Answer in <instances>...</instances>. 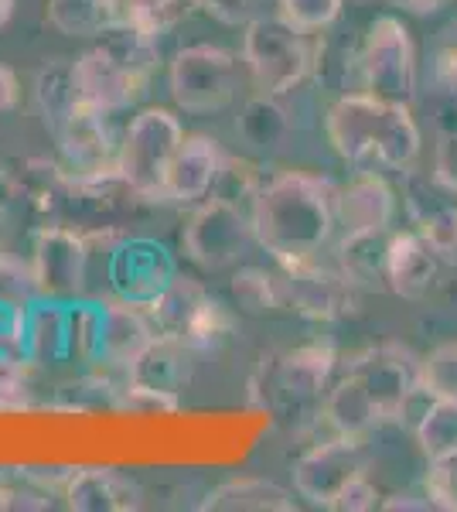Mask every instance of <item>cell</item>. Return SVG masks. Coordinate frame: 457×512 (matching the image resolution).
Here are the masks:
<instances>
[{
    "label": "cell",
    "instance_id": "2",
    "mask_svg": "<svg viewBox=\"0 0 457 512\" xmlns=\"http://www.w3.org/2000/svg\"><path fill=\"white\" fill-rule=\"evenodd\" d=\"M324 130L338 158L359 168L379 164V168L410 171L420 158V127L410 106L386 103L362 89L331 103Z\"/></svg>",
    "mask_w": 457,
    "mask_h": 512
},
{
    "label": "cell",
    "instance_id": "36",
    "mask_svg": "<svg viewBox=\"0 0 457 512\" xmlns=\"http://www.w3.org/2000/svg\"><path fill=\"white\" fill-rule=\"evenodd\" d=\"M31 373H35V366H31L24 355L0 352V410L28 407Z\"/></svg>",
    "mask_w": 457,
    "mask_h": 512
},
{
    "label": "cell",
    "instance_id": "28",
    "mask_svg": "<svg viewBox=\"0 0 457 512\" xmlns=\"http://www.w3.org/2000/svg\"><path fill=\"white\" fill-rule=\"evenodd\" d=\"M45 18L65 38H99L113 24V0H48Z\"/></svg>",
    "mask_w": 457,
    "mask_h": 512
},
{
    "label": "cell",
    "instance_id": "4",
    "mask_svg": "<svg viewBox=\"0 0 457 512\" xmlns=\"http://www.w3.org/2000/svg\"><path fill=\"white\" fill-rule=\"evenodd\" d=\"M243 62L249 79L263 96H287L311 76L318 62V45L290 21L260 14L243 28Z\"/></svg>",
    "mask_w": 457,
    "mask_h": 512
},
{
    "label": "cell",
    "instance_id": "16",
    "mask_svg": "<svg viewBox=\"0 0 457 512\" xmlns=\"http://www.w3.org/2000/svg\"><path fill=\"white\" fill-rule=\"evenodd\" d=\"M335 219L342 236L379 233L393 229L396 219V192L386 178L376 171H359L348 185L335 192Z\"/></svg>",
    "mask_w": 457,
    "mask_h": 512
},
{
    "label": "cell",
    "instance_id": "15",
    "mask_svg": "<svg viewBox=\"0 0 457 512\" xmlns=\"http://www.w3.org/2000/svg\"><path fill=\"white\" fill-rule=\"evenodd\" d=\"M365 472L362 441H348V437H324L314 448L301 454L294 465V489L311 506L331 509L335 495L352 482L355 475Z\"/></svg>",
    "mask_w": 457,
    "mask_h": 512
},
{
    "label": "cell",
    "instance_id": "40",
    "mask_svg": "<svg viewBox=\"0 0 457 512\" xmlns=\"http://www.w3.org/2000/svg\"><path fill=\"white\" fill-rule=\"evenodd\" d=\"M24 318H28V304L0 297V352L24 355Z\"/></svg>",
    "mask_w": 457,
    "mask_h": 512
},
{
    "label": "cell",
    "instance_id": "34",
    "mask_svg": "<svg viewBox=\"0 0 457 512\" xmlns=\"http://www.w3.org/2000/svg\"><path fill=\"white\" fill-rule=\"evenodd\" d=\"M232 328H236V318H232V311L209 294L202 308H198L195 321H191V328H188V335H185V345H191L195 352L215 349V345H222L232 335Z\"/></svg>",
    "mask_w": 457,
    "mask_h": 512
},
{
    "label": "cell",
    "instance_id": "29",
    "mask_svg": "<svg viewBox=\"0 0 457 512\" xmlns=\"http://www.w3.org/2000/svg\"><path fill=\"white\" fill-rule=\"evenodd\" d=\"M236 134L246 140V144L260 147V151H270V147H280L284 137L290 134V120L287 113L280 110L277 96H253L243 106L236 120Z\"/></svg>",
    "mask_w": 457,
    "mask_h": 512
},
{
    "label": "cell",
    "instance_id": "41",
    "mask_svg": "<svg viewBox=\"0 0 457 512\" xmlns=\"http://www.w3.org/2000/svg\"><path fill=\"white\" fill-rule=\"evenodd\" d=\"M379 489L376 485L362 475H355L352 482L345 485L342 492L335 495V502H331V509H338V512H369V509H376L379 506Z\"/></svg>",
    "mask_w": 457,
    "mask_h": 512
},
{
    "label": "cell",
    "instance_id": "25",
    "mask_svg": "<svg viewBox=\"0 0 457 512\" xmlns=\"http://www.w3.org/2000/svg\"><path fill=\"white\" fill-rule=\"evenodd\" d=\"M389 239H393V229L359 233V236H338V243H335L338 270L352 280L355 291H359V287H386Z\"/></svg>",
    "mask_w": 457,
    "mask_h": 512
},
{
    "label": "cell",
    "instance_id": "20",
    "mask_svg": "<svg viewBox=\"0 0 457 512\" xmlns=\"http://www.w3.org/2000/svg\"><path fill=\"white\" fill-rule=\"evenodd\" d=\"M157 335L147 308L120 297L103 301V345H99V362H110V366L127 369L140 352L151 345Z\"/></svg>",
    "mask_w": 457,
    "mask_h": 512
},
{
    "label": "cell",
    "instance_id": "5",
    "mask_svg": "<svg viewBox=\"0 0 457 512\" xmlns=\"http://www.w3.org/2000/svg\"><path fill=\"white\" fill-rule=\"evenodd\" d=\"M338 369V352L328 342H311L284 355H263L253 376V400L267 410L318 407Z\"/></svg>",
    "mask_w": 457,
    "mask_h": 512
},
{
    "label": "cell",
    "instance_id": "27",
    "mask_svg": "<svg viewBox=\"0 0 457 512\" xmlns=\"http://www.w3.org/2000/svg\"><path fill=\"white\" fill-rule=\"evenodd\" d=\"M195 11V0H113V24L161 38Z\"/></svg>",
    "mask_w": 457,
    "mask_h": 512
},
{
    "label": "cell",
    "instance_id": "24",
    "mask_svg": "<svg viewBox=\"0 0 457 512\" xmlns=\"http://www.w3.org/2000/svg\"><path fill=\"white\" fill-rule=\"evenodd\" d=\"M35 106L41 123L52 137L69 123L79 110V89H76V59H55L35 76Z\"/></svg>",
    "mask_w": 457,
    "mask_h": 512
},
{
    "label": "cell",
    "instance_id": "7",
    "mask_svg": "<svg viewBox=\"0 0 457 512\" xmlns=\"http://www.w3.org/2000/svg\"><path fill=\"white\" fill-rule=\"evenodd\" d=\"M362 93L386 99V103L410 106L417 96V52L406 24L393 14L376 18L359 52Z\"/></svg>",
    "mask_w": 457,
    "mask_h": 512
},
{
    "label": "cell",
    "instance_id": "35",
    "mask_svg": "<svg viewBox=\"0 0 457 512\" xmlns=\"http://www.w3.org/2000/svg\"><path fill=\"white\" fill-rule=\"evenodd\" d=\"M342 4L345 0H280V18L307 31V35H318L338 21Z\"/></svg>",
    "mask_w": 457,
    "mask_h": 512
},
{
    "label": "cell",
    "instance_id": "26",
    "mask_svg": "<svg viewBox=\"0 0 457 512\" xmlns=\"http://www.w3.org/2000/svg\"><path fill=\"white\" fill-rule=\"evenodd\" d=\"M205 297H209V291H205L198 280L181 277V274L174 277L171 284L164 287V294L147 308L157 335H171V338H181V342H185L191 321H195L198 308L205 304Z\"/></svg>",
    "mask_w": 457,
    "mask_h": 512
},
{
    "label": "cell",
    "instance_id": "19",
    "mask_svg": "<svg viewBox=\"0 0 457 512\" xmlns=\"http://www.w3.org/2000/svg\"><path fill=\"white\" fill-rule=\"evenodd\" d=\"M62 499L76 512H130L140 506V492L127 475L113 468H76L65 475Z\"/></svg>",
    "mask_w": 457,
    "mask_h": 512
},
{
    "label": "cell",
    "instance_id": "30",
    "mask_svg": "<svg viewBox=\"0 0 457 512\" xmlns=\"http://www.w3.org/2000/svg\"><path fill=\"white\" fill-rule=\"evenodd\" d=\"M99 345H103V301H86V297L69 301V362L82 369L93 366L99 362Z\"/></svg>",
    "mask_w": 457,
    "mask_h": 512
},
{
    "label": "cell",
    "instance_id": "18",
    "mask_svg": "<svg viewBox=\"0 0 457 512\" xmlns=\"http://www.w3.org/2000/svg\"><path fill=\"white\" fill-rule=\"evenodd\" d=\"M191 352L195 349L181 342V338L154 335L151 345L127 366L130 386L151 390V393L181 396V390H185L191 379Z\"/></svg>",
    "mask_w": 457,
    "mask_h": 512
},
{
    "label": "cell",
    "instance_id": "45",
    "mask_svg": "<svg viewBox=\"0 0 457 512\" xmlns=\"http://www.w3.org/2000/svg\"><path fill=\"white\" fill-rule=\"evenodd\" d=\"M14 4H18V0H0V28H4V24L11 21V14H14Z\"/></svg>",
    "mask_w": 457,
    "mask_h": 512
},
{
    "label": "cell",
    "instance_id": "9",
    "mask_svg": "<svg viewBox=\"0 0 457 512\" xmlns=\"http://www.w3.org/2000/svg\"><path fill=\"white\" fill-rule=\"evenodd\" d=\"M168 89L174 106L191 113V117L219 113L236 99L239 65L226 48L188 45L174 55L168 69Z\"/></svg>",
    "mask_w": 457,
    "mask_h": 512
},
{
    "label": "cell",
    "instance_id": "38",
    "mask_svg": "<svg viewBox=\"0 0 457 512\" xmlns=\"http://www.w3.org/2000/svg\"><path fill=\"white\" fill-rule=\"evenodd\" d=\"M423 393L457 396V342L440 345L423 359Z\"/></svg>",
    "mask_w": 457,
    "mask_h": 512
},
{
    "label": "cell",
    "instance_id": "32",
    "mask_svg": "<svg viewBox=\"0 0 457 512\" xmlns=\"http://www.w3.org/2000/svg\"><path fill=\"white\" fill-rule=\"evenodd\" d=\"M417 444L427 458L457 451V396H430L417 424Z\"/></svg>",
    "mask_w": 457,
    "mask_h": 512
},
{
    "label": "cell",
    "instance_id": "3",
    "mask_svg": "<svg viewBox=\"0 0 457 512\" xmlns=\"http://www.w3.org/2000/svg\"><path fill=\"white\" fill-rule=\"evenodd\" d=\"M157 69V38L134 28L110 24L93 48L76 59L79 103L99 113H120L147 93L151 72Z\"/></svg>",
    "mask_w": 457,
    "mask_h": 512
},
{
    "label": "cell",
    "instance_id": "39",
    "mask_svg": "<svg viewBox=\"0 0 457 512\" xmlns=\"http://www.w3.org/2000/svg\"><path fill=\"white\" fill-rule=\"evenodd\" d=\"M195 7H202L209 18L229 24V28H246L263 14V0H195Z\"/></svg>",
    "mask_w": 457,
    "mask_h": 512
},
{
    "label": "cell",
    "instance_id": "11",
    "mask_svg": "<svg viewBox=\"0 0 457 512\" xmlns=\"http://www.w3.org/2000/svg\"><path fill=\"white\" fill-rule=\"evenodd\" d=\"M174 277H178V263L171 250L151 236H120L110 246L106 280L120 301L151 308Z\"/></svg>",
    "mask_w": 457,
    "mask_h": 512
},
{
    "label": "cell",
    "instance_id": "17",
    "mask_svg": "<svg viewBox=\"0 0 457 512\" xmlns=\"http://www.w3.org/2000/svg\"><path fill=\"white\" fill-rule=\"evenodd\" d=\"M222 154L219 140L205 137V134H191L181 140L178 154H174L168 181H164V202L174 205H198L212 195L215 181L222 171Z\"/></svg>",
    "mask_w": 457,
    "mask_h": 512
},
{
    "label": "cell",
    "instance_id": "6",
    "mask_svg": "<svg viewBox=\"0 0 457 512\" xmlns=\"http://www.w3.org/2000/svg\"><path fill=\"white\" fill-rule=\"evenodd\" d=\"M181 140H185V127L171 110L154 106V110L137 113L116 154L123 185L144 202H164V181H168V168Z\"/></svg>",
    "mask_w": 457,
    "mask_h": 512
},
{
    "label": "cell",
    "instance_id": "46",
    "mask_svg": "<svg viewBox=\"0 0 457 512\" xmlns=\"http://www.w3.org/2000/svg\"><path fill=\"white\" fill-rule=\"evenodd\" d=\"M440 41H444V45H451V48H454V52H457V21L451 24V28H447V31H444V38H440Z\"/></svg>",
    "mask_w": 457,
    "mask_h": 512
},
{
    "label": "cell",
    "instance_id": "42",
    "mask_svg": "<svg viewBox=\"0 0 457 512\" xmlns=\"http://www.w3.org/2000/svg\"><path fill=\"white\" fill-rule=\"evenodd\" d=\"M440 185L447 188L451 195H457V130H447L437 144V154H434V171H430Z\"/></svg>",
    "mask_w": 457,
    "mask_h": 512
},
{
    "label": "cell",
    "instance_id": "23",
    "mask_svg": "<svg viewBox=\"0 0 457 512\" xmlns=\"http://www.w3.org/2000/svg\"><path fill=\"white\" fill-rule=\"evenodd\" d=\"M202 512H290L294 495L267 478H229L205 495Z\"/></svg>",
    "mask_w": 457,
    "mask_h": 512
},
{
    "label": "cell",
    "instance_id": "1",
    "mask_svg": "<svg viewBox=\"0 0 457 512\" xmlns=\"http://www.w3.org/2000/svg\"><path fill=\"white\" fill-rule=\"evenodd\" d=\"M335 192L328 178L307 171H284L263 181L253 198V236L277 263L318 260L338 233Z\"/></svg>",
    "mask_w": 457,
    "mask_h": 512
},
{
    "label": "cell",
    "instance_id": "43",
    "mask_svg": "<svg viewBox=\"0 0 457 512\" xmlns=\"http://www.w3.org/2000/svg\"><path fill=\"white\" fill-rule=\"evenodd\" d=\"M14 99H18V79H14V72L7 65H0V117L11 110Z\"/></svg>",
    "mask_w": 457,
    "mask_h": 512
},
{
    "label": "cell",
    "instance_id": "22",
    "mask_svg": "<svg viewBox=\"0 0 457 512\" xmlns=\"http://www.w3.org/2000/svg\"><path fill=\"white\" fill-rule=\"evenodd\" d=\"M318 417L328 427V437H348V441H362L372 427H379L376 407H372L362 379L348 369L335 379V386H328Z\"/></svg>",
    "mask_w": 457,
    "mask_h": 512
},
{
    "label": "cell",
    "instance_id": "47",
    "mask_svg": "<svg viewBox=\"0 0 457 512\" xmlns=\"http://www.w3.org/2000/svg\"><path fill=\"white\" fill-rule=\"evenodd\" d=\"M4 256H7V253H4V250H0V260H4Z\"/></svg>",
    "mask_w": 457,
    "mask_h": 512
},
{
    "label": "cell",
    "instance_id": "44",
    "mask_svg": "<svg viewBox=\"0 0 457 512\" xmlns=\"http://www.w3.org/2000/svg\"><path fill=\"white\" fill-rule=\"evenodd\" d=\"M393 7H403L410 14H437L440 7H447L451 0H389Z\"/></svg>",
    "mask_w": 457,
    "mask_h": 512
},
{
    "label": "cell",
    "instance_id": "13",
    "mask_svg": "<svg viewBox=\"0 0 457 512\" xmlns=\"http://www.w3.org/2000/svg\"><path fill=\"white\" fill-rule=\"evenodd\" d=\"M28 267L35 277L38 297L76 301L86 287L89 239L72 226H41Z\"/></svg>",
    "mask_w": 457,
    "mask_h": 512
},
{
    "label": "cell",
    "instance_id": "21",
    "mask_svg": "<svg viewBox=\"0 0 457 512\" xmlns=\"http://www.w3.org/2000/svg\"><path fill=\"white\" fill-rule=\"evenodd\" d=\"M24 359L35 369L69 362V301L35 297L24 318Z\"/></svg>",
    "mask_w": 457,
    "mask_h": 512
},
{
    "label": "cell",
    "instance_id": "33",
    "mask_svg": "<svg viewBox=\"0 0 457 512\" xmlns=\"http://www.w3.org/2000/svg\"><path fill=\"white\" fill-rule=\"evenodd\" d=\"M263 178L260 168L253 161H243V158H226L222 161V171H219V181H215L212 195L215 198H226V202L239 205V209H253V198L260 195L263 188Z\"/></svg>",
    "mask_w": 457,
    "mask_h": 512
},
{
    "label": "cell",
    "instance_id": "10",
    "mask_svg": "<svg viewBox=\"0 0 457 512\" xmlns=\"http://www.w3.org/2000/svg\"><path fill=\"white\" fill-rule=\"evenodd\" d=\"M345 369L362 379L379 424L400 420L413 396L423 393V359L403 345H372V349L352 355Z\"/></svg>",
    "mask_w": 457,
    "mask_h": 512
},
{
    "label": "cell",
    "instance_id": "31",
    "mask_svg": "<svg viewBox=\"0 0 457 512\" xmlns=\"http://www.w3.org/2000/svg\"><path fill=\"white\" fill-rule=\"evenodd\" d=\"M229 291L236 308L246 311V315H273V311L284 308L277 274H267L260 267H239L229 280Z\"/></svg>",
    "mask_w": 457,
    "mask_h": 512
},
{
    "label": "cell",
    "instance_id": "37",
    "mask_svg": "<svg viewBox=\"0 0 457 512\" xmlns=\"http://www.w3.org/2000/svg\"><path fill=\"white\" fill-rule=\"evenodd\" d=\"M430 509L457 512V451H447L440 458H430V472L423 482Z\"/></svg>",
    "mask_w": 457,
    "mask_h": 512
},
{
    "label": "cell",
    "instance_id": "14",
    "mask_svg": "<svg viewBox=\"0 0 457 512\" xmlns=\"http://www.w3.org/2000/svg\"><path fill=\"white\" fill-rule=\"evenodd\" d=\"M454 267V253L430 243L420 229L393 233L386 256V287L406 301H420L444 287L447 270Z\"/></svg>",
    "mask_w": 457,
    "mask_h": 512
},
{
    "label": "cell",
    "instance_id": "12",
    "mask_svg": "<svg viewBox=\"0 0 457 512\" xmlns=\"http://www.w3.org/2000/svg\"><path fill=\"white\" fill-rule=\"evenodd\" d=\"M280 297L284 308L307 321H338L355 311V284L338 267L318 260L280 263Z\"/></svg>",
    "mask_w": 457,
    "mask_h": 512
},
{
    "label": "cell",
    "instance_id": "8",
    "mask_svg": "<svg viewBox=\"0 0 457 512\" xmlns=\"http://www.w3.org/2000/svg\"><path fill=\"white\" fill-rule=\"evenodd\" d=\"M253 219L246 209L226 202V198L209 195L195 205L181 229V250L195 267L219 274V270L236 267L253 243Z\"/></svg>",
    "mask_w": 457,
    "mask_h": 512
}]
</instances>
